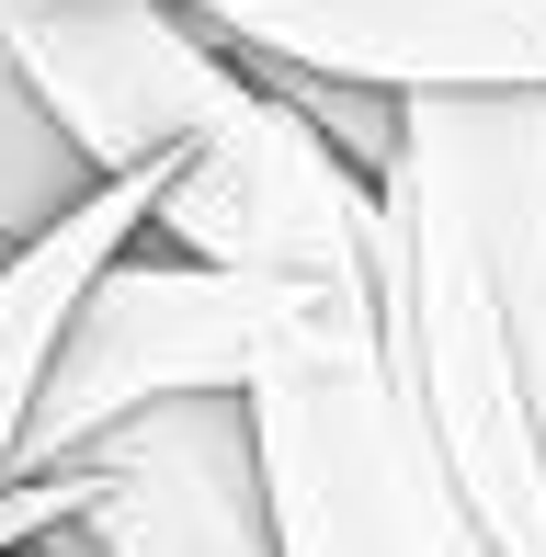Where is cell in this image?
<instances>
[{
	"label": "cell",
	"mask_w": 546,
	"mask_h": 557,
	"mask_svg": "<svg viewBox=\"0 0 546 557\" xmlns=\"http://www.w3.org/2000/svg\"><path fill=\"white\" fill-rule=\"evenodd\" d=\"M364 331H376V285H262V273H216L126 239L58 319L35 421H23V467H69L91 433L160 410V398H251L285 364Z\"/></svg>",
	"instance_id": "1"
},
{
	"label": "cell",
	"mask_w": 546,
	"mask_h": 557,
	"mask_svg": "<svg viewBox=\"0 0 546 557\" xmlns=\"http://www.w3.org/2000/svg\"><path fill=\"white\" fill-rule=\"evenodd\" d=\"M376 364H387V398L410 410L421 455H433L444 500L467 512V535L489 557H546V455H535L524 387H512V352H501V308L479 285L456 206L410 160L387 171Z\"/></svg>",
	"instance_id": "2"
},
{
	"label": "cell",
	"mask_w": 546,
	"mask_h": 557,
	"mask_svg": "<svg viewBox=\"0 0 546 557\" xmlns=\"http://www.w3.org/2000/svg\"><path fill=\"white\" fill-rule=\"evenodd\" d=\"M251 455L285 557H479L410 410L387 398L376 331L251 387Z\"/></svg>",
	"instance_id": "3"
},
{
	"label": "cell",
	"mask_w": 546,
	"mask_h": 557,
	"mask_svg": "<svg viewBox=\"0 0 546 557\" xmlns=\"http://www.w3.org/2000/svg\"><path fill=\"white\" fill-rule=\"evenodd\" d=\"M137 239L216 273H262V285H376L387 194L364 171H342L331 137L251 81L194 148L160 160Z\"/></svg>",
	"instance_id": "4"
},
{
	"label": "cell",
	"mask_w": 546,
	"mask_h": 557,
	"mask_svg": "<svg viewBox=\"0 0 546 557\" xmlns=\"http://www.w3.org/2000/svg\"><path fill=\"white\" fill-rule=\"evenodd\" d=\"M0 58L91 171H148L251 91L183 0H0Z\"/></svg>",
	"instance_id": "5"
},
{
	"label": "cell",
	"mask_w": 546,
	"mask_h": 557,
	"mask_svg": "<svg viewBox=\"0 0 546 557\" xmlns=\"http://www.w3.org/2000/svg\"><path fill=\"white\" fill-rule=\"evenodd\" d=\"M228 58L353 81L387 103L546 91V0H183Z\"/></svg>",
	"instance_id": "6"
},
{
	"label": "cell",
	"mask_w": 546,
	"mask_h": 557,
	"mask_svg": "<svg viewBox=\"0 0 546 557\" xmlns=\"http://www.w3.org/2000/svg\"><path fill=\"white\" fill-rule=\"evenodd\" d=\"M91 557H285L251 455V398H160L91 433Z\"/></svg>",
	"instance_id": "7"
},
{
	"label": "cell",
	"mask_w": 546,
	"mask_h": 557,
	"mask_svg": "<svg viewBox=\"0 0 546 557\" xmlns=\"http://www.w3.org/2000/svg\"><path fill=\"white\" fill-rule=\"evenodd\" d=\"M399 160L456 206L479 285L501 308V352L524 387L535 455H546V91H501V103H410Z\"/></svg>",
	"instance_id": "8"
},
{
	"label": "cell",
	"mask_w": 546,
	"mask_h": 557,
	"mask_svg": "<svg viewBox=\"0 0 546 557\" xmlns=\"http://www.w3.org/2000/svg\"><path fill=\"white\" fill-rule=\"evenodd\" d=\"M148 194H160V160L148 171H114L69 227H46L35 250L0 262V490L23 467V421H35V387H46V352H58V319L80 308V285L114 262V250L148 227Z\"/></svg>",
	"instance_id": "9"
},
{
	"label": "cell",
	"mask_w": 546,
	"mask_h": 557,
	"mask_svg": "<svg viewBox=\"0 0 546 557\" xmlns=\"http://www.w3.org/2000/svg\"><path fill=\"white\" fill-rule=\"evenodd\" d=\"M91 194H103V171L58 137V114H46L35 91L12 81V58H0V262L35 250L46 227H69Z\"/></svg>",
	"instance_id": "10"
},
{
	"label": "cell",
	"mask_w": 546,
	"mask_h": 557,
	"mask_svg": "<svg viewBox=\"0 0 546 557\" xmlns=\"http://www.w3.org/2000/svg\"><path fill=\"white\" fill-rule=\"evenodd\" d=\"M479 557H489V546H479Z\"/></svg>",
	"instance_id": "11"
}]
</instances>
